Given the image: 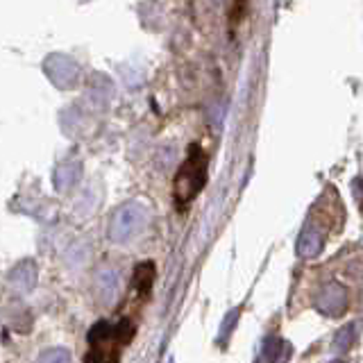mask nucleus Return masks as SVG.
I'll list each match as a JSON object with an SVG mask.
<instances>
[{"label":"nucleus","mask_w":363,"mask_h":363,"mask_svg":"<svg viewBox=\"0 0 363 363\" xmlns=\"http://www.w3.org/2000/svg\"><path fill=\"white\" fill-rule=\"evenodd\" d=\"M37 363H71V354L62 347H55V350L43 352Z\"/></svg>","instance_id":"0eeeda50"},{"label":"nucleus","mask_w":363,"mask_h":363,"mask_svg":"<svg viewBox=\"0 0 363 363\" xmlns=\"http://www.w3.org/2000/svg\"><path fill=\"white\" fill-rule=\"evenodd\" d=\"M155 281V268L152 264H139V268H136V275H134V284L139 291H147L150 289V284Z\"/></svg>","instance_id":"39448f33"},{"label":"nucleus","mask_w":363,"mask_h":363,"mask_svg":"<svg viewBox=\"0 0 363 363\" xmlns=\"http://www.w3.org/2000/svg\"><path fill=\"white\" fill-rule=\"evenodd\" d=\"M143 225V211L141 209H121L116 216H113L109 234L113 241H128L130 236H134L141 230Z\"/></svg>","instance_id":"7ed1b4c3"},{"label":"nucleus","mask_w":363,"mask_h":363,"mask_svg":"<svg viewBox=\"0 0 363 363\" xmlns=\"http://www.w3.org/2000/svg\"><path fill=\"white\" fill-rule=\"evenodd\" d=\"M121 279H118V272L116 270H111V268H102L98 270V275H96V289L100 293V298L105 300L107 304H111L113 300H116V295L121 291Z\"/></svg>","instance_id":"20e7f679"},{"label":"nucleus","mask_w":363,"mask_h":363,"mask_svg":"<svg viewBox=\"0 0 363 363\" xmlns=\"http://www.w3.org/2000/svg\"><path fill=\"white\" fill-rule=\"evenodd\" d=\"M204 179H207V155L198 145H193L186 162L179 166L175 177V202L179 207H186L198 196L200 189L204 186Z\"/></svg>","instance_id":"f03ea898"},{"label":"nucleus","mask_w":363,"mask_h":363,"mask_svg":"<svg viewBox=\"0 0 363 363\" xmlns=\"http://www.w3.org/2000/svg\"><path fill=\"white\" fill-rule=\"evenodd\" d=\"M11 281L16 284V289H30L34 284V268L32 266L16 268L14 272H11Z\"/></svg>","instance_id":"423d86ee"},{"label":"nucleus","mask_w":363,"mask_h":363,"mask_svg":"<svg viewBox=\"0 0 363 363\" xmlns=\"http://www.w3.org/2000/svg\"><path fill=\"white\" fill-rule=\"evenodd\" d=\"M132 336H134V327L128 320L121 323L100 320L89 332V352L84 363H116L121 347L128 345Z\"/></svg>","instance_id":"f257e3e1"}]
</instances>
